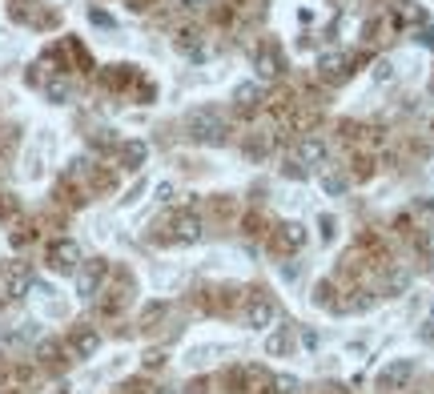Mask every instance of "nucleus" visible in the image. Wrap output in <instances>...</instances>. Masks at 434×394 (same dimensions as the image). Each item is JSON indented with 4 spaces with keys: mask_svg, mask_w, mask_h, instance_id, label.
Listing matches in <instances>:
<instances>
[{
    "mask_svg": "<svg viewBox=\"0 0 434 394\" xmlns=\"http://www.w3.org/2000/svg\"><path fill=\"white\" fill-rule=\"evenodd\" d=\"M177 4H181V9H189V13H193V9H201V0H177Z\"/></svg>",
    "mask_w": 434,
    "mask_h": 394,
    "instance_id": "obj_24",
    "label": "nucleus"
},
{
    "mask_svg": "<svg viewBox=\"0 0 434 394\" xmlns=\"http://www.w3.org/2000/svg\"><path fill=\"white\" fill-rule=\"evenodd\" d=\"M69 350H73V358H93L101 350V334L97 330H73Z\"/></svg>",
    "mask_w": 434,
    "mask_h": 394,
    "instance_id": "obj_8",
    "label": "nucleus"
},
{
    "mask_svg": "<svg viewBox=\"0 0 434 394\" xmlns=\"http://www.w3.org/2000/svg\"><path fill=\"white\" fill-rule=\"evenodd\" d=\"M406 290H410V270H402V266H398V270L386 274V294H390V298L406 294Z\"/></svg>",
    "mask_w": 434,
    "mask_h": 394,
    "instance_id": "obj_14",
    "label": "nucleus"
},
{
    "mask_svg": "<svg viewBox=\"0 0 434 394\" xmlns=\"http://www.w3.org/2000/svg\"><path fill=\"white\" fill-rule=\"evenodd\" d=\"M157 201H173V185H169V181H165L161 189H157Z\"/></svg>",
    "mask_w": 434,
    "mask_h": 394,
    "instance_id": "obj_22",
    "label": "nucleus"
},
{
    "mask_svg": "<svg viewBox=\"0 0 434 394\" xmlns=\"http://www.w3.org/2000/svg\"><path fill=\"white\" fill-rule=\"evenodd\" d=\"M273 318H278V310H273L270 298H253V302L246 306V326L249 330H270Z\"/></svg>",
    "mask_w": 434,
    "mask_h": 394,
    "instance_id": "obj_6",
    "label": "nucleus"
},
{
    "mask_svg": "<svg viewBox=\"0 0 434 394\" xmlns=\"http://www.w3.org/2000/svg\"><path fill=\"white\" fill-rule=\"evenodd\" d=\"M410 378H414V362H410V358H394V362H386V366L378 370V386H382V390H402Z\"/></svg>",
    "mask_w": 434,
    "mask_h": 394,
    "instance_id": "obj_3",
    "label": "nucleus"
},
{
    "mask_svg": "<svg viewBox=\"0 0 434 394\" xmlns=\"http://www.w3.org/2000/svg\"><path fill=\"white\" fill-rule=\"evenodd\" d=\"M370 77L378 81V85H382V81H390V77H394V64H390V61H378V64L370 69Z\"/></svg>",
    "mask_w": 434,
    "mask_h": 394,
    "instance_id": "obj_20",
    "label": "nucleus"
},
{
    "mask_svg": "<svg viewBox=\"0 0 434 394\" xmlns=\"http://www.w3.org/2000/svg\"><path fill=\"white\" fill-rule=\"evenodd\" d=\"M282 242H285L290 249H302L306 242H310V230H306L302 222H285V225H282Z\"/></svg>",
    "mask_w": 434,
    "mask_h": 394,
    "instance_id": "obj_13",
    "label": "nucleus"
},
{
    "mask_svg": "<svg viewBox=\"0 0 434 394\" xmlns=\"http://www.w3.org/2000/svg\"><path fill=\"white\" fill-rule=\"evenodd\" d=\"M157 394H173V390H157Z\"/></svg>",
    "mask_w": 434,
    "mask_h": 394,
    "instance_id": "obj_26",
    "label": "nucleus"
},
{
    "mask_svg": "<svg viewBox=\"0 0 434 394\" xmlns=\"http://www.w3.org/2000/svg\"><path fill=\"white\" fill-rule=\"evenodd\" d=\"M49 266L57 274H73L76 266H81V249H76V242H69V237L52 242L49 246Z\"/></svg>",
    "mask_w": 434,
    "mask_h": 394,
    "instance_id": "obj_4",
    "label": "nucleus"
},
{
    "mask_svg": "<svg viewBox=\"0 0 434 394\" xmlns=\"http://www.w3.org/2000/svg\"><path fill=\"white\" fill-rule=\"evenodd\" d=\"M430 93H434V85H430Z\"/></svg>",
    "mask_w": 434,
    "mask_h": 394,
    "instance_id": "obj_28",
    "label": "nucleus"
},
{
    "mask_svg": "<svg viewBox=\"0 0 434 394\" xmlns=\"http://www.w3.org/2000/svg\"><path fill=\"white\" fill-rule=\"evenodd\" d=\"M273 390H278V394H294V390H298V378H290V374H278V378H273Z\"/></svg>",
    "mask_w": 434,
    "mask_h": 394,
    "instance_id": "obj_19",
    "label": "nucleus"
},
{
    "mask_svg": "<svg viewBox=\"0 0 434 394\" xmlns=\"http://www.w3.org/2000/svg\"><path fill=\"white\" fill-rule=\"evenodd\" d=\"M64 97H69V81H49V101L64 105Z\"/></svg>",
    "mask_w": 434,
    "mask_h": 394,
    "instance_id": "obj_18",
    "label": "nucleus"
},
{
    "mask_svg": "<svg viewBox=\"0 0 434 394\" xmlns=\"http://www.w3.org/2000/svg\"><path fill=\"white\" fill-rule=\"evenodd\" d=\"M33 286H37L33 282V270H28L25 261H13L8 274H4V298H25Z\"/></svg>",
    "mask_w": 434,
    "mask_h": 394,
    "instance_id": "obj_5",
    "label": "nucleus"
},
{
    "mask_svg": "<svg viewBox=\"0 0 434 394\" xmlns=\"http://www.w3.org/2000/svg\"><path fill=\"white\" fill-rule=\"evenodd\" d=\"M185 133L198 141V145H222L225 141V117L213 105H201L185 117Z\"/></svg>",
    "mask_w": 434,
    "mask_h": 394,
    "instance_id": "obj_1",
    "label": "nucleus"
},
{
    "mask_svg": "<svg viewBox=\"0 0 434 394\" xmlns=\"http://www.w3.org/2000/svg\"><path fill=\"white\" fill-rule=\"evenodd\" d=\"M145 157H149V145H145V141H125V145H121L125 169H141V165H145Z\"/></svg>",
    "mask_w": 434,
    "mask_h": 394,
    "instance_id": "obj_11",
    "label": "nucleus"
},
{
    "mask_svg": "<svg viewBox=\"0 0 434 394\" xmlns=\"http://www.w3.org/2000/svg\"><path fill=\"white\" fill-rule=\"evenodd\" d=\"M430 318H434V306H430Z\"/></svg>",
    "mask_w": 434,
    "mask_h": 394,
    "instance_id": "obj_27",
    "label": "nucleus"
},
{
    "mask_svg": "<svg viewBox=\"0 0 434 394\" xmlns=\"http://www.w3.org/2000/svg\"><path fill=\"white\" fill-rule=\"evenodd\" d=\"M177 52H185L189 61H205V57H210V49H205V40H201V33H193V28H185V33H177Z\"/></svg>",
    "mask_w": 434,
    "mask_h": 394,
    "instance_id": "obj_9",
    "label": "nucleus"
},
{
    "mask_svg": "<svg viewBox=\"0 0 434 394\" xmlns=\"http://www.w3.org/2000/svg\"><path fill=\"white\" fill-rule=\"evenodd\" d=\"M258 73L265 77V81H270V77H278V73H282V64H278V57H273L270 49H265V52H261V57H258Z\"/></svg>",
    "mask_w": 434,
    "mask_h": 394,
    "instance_id": "obj_17",
    "label": "nucleus"
},
{
    "mask_svg": "<svg viewBox=\"0 0 434 394\" xmlns=\"http://www.w3.org/2000/svg\"><path fill=\"white\" fill-rule=\"evenodd\" d=\"M201 234H205V230H201V218H193V213H181V218L173 222V237L181 242V246H198Z\"/></svg>",
    "mask_w": 434,
    "mask_h": 394,
    "instance_id": "obj_7",
    "label": "nucleus"
},
{
    "mask_svg": "<svg viewBox=\"0 0 434 394\" xmlns=\"http://www.w3.org/2000/svg\"><path fill=\"white\" fill-rule=\"evenodd\" d=\"M326 189H330V193H346V177H326Z\"/></svg>",
    "mask_w": 434,
    "mask_h": 394,
    "instance_id": "obj_21",
    "label": "nucleus"
},
{
    "mask_svg": "<svg viewBox=\"0 0 434 394\" xmlns=\"http://www.w3.org/2000/svg\"><path fill=\"white\" fill-rule=\"evenodd\" d=\"M234 101H237V109H253L261 101V85L258 81H241V85L234 89Z\"/></svg>",
    "mask_w": 434,
    "mask_h": 394,
    "instance_id": "obj_12",
    "label": "nucleus"
},
{
    "mask_svg": "<svg viewBox=\"0 0 434 394\" xmlns=\"http://www.w3.org/2000/svg\"><path fill=\"white\" fill-rule=\"evenodd\" d=\"M105 274H109L105 258H88L85 266H76V294H81V298H93L101 290V282H105Z\"/></svg>",
    "mask_w": 434,
    "mask_h": 394,
    "instance_id": "obj_2",
    "label": "nucleus"
},
{
    "mask_svg": "<svg viewBox=\"0 0 434 394\" xmlns=\"http://www.w3.org/2000/svg\"><path fill=\"white\" fill-rule=\"evenodd\" d=\"M298 161L302 165H326V141H318V137L298 141Z\"/></svg>",
    "mask_w": 434,
    "mask_h": 394,
    "instance_id": "obj_10",
    "label": "nucleus"
},
{
    "mask_svg": "<svg viewBox=\"0 0 434 394\" xmlns=\"http://www.w3.org/2000/svg\"><path fill=\"white\" fill-rule=\"evenodd\" d=\"M422 254L434 261V234H426V242H422Z\"/></svg>",
    "mask_w": 434,
    "mask_h": 394,
    "instance_id": "obj_23",
    "label": "nucleus"
},
{
    "mask_svg": "<svg viewBox=\"0 0 434 394\" xmlns=\"http://www.w3.org/2000/svg\"><path fill=\"white\" fill-rule=\"evenodd\" d=\"M290 346H294V338H290V326H278V334H270L265 350H270V354H290Z\"/></svg>",
    "mask_w": 434,
    "mask_h": 394,
    "instance_id": "obj_16",
    "label": "nucleus"
},
{
    "mask_svg": "<svg viewBox=\"0 0 434 394\" xmlns=\"http://www.w3.org/2000/svg\"><path fill=\"white\" fill-rule=\"evenodd\" d=\"M318 69H322V77L338 81V77H346V57H338V52H326L322 61H318Z\"/></svg>",
    "mask_w": 434,
    "mask_h": 394,
    "instance_id": "obj_15",
    "label": "nucleus"
},
{
    "mask_svg": "<svg viewBox=\"0 0 434 394\" xmlns=\"http://www.w3.org/2000/svg\"><path fill=\"white\" fill-rule=\"evenodd\" d=\"M422 40H426V45L434 49V28H426V33H422Z\"/></svg>",
    "mask_w": 434,
    "mask_h": 394,
    "instance_id": "obj_25",
    "label": "nucleus"
}]
</instances>
